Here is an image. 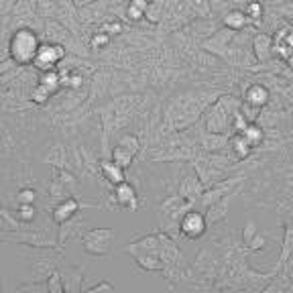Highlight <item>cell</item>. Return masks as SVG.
I'll list each match as a JSON object with an SVG mask.
<instances>
[{
	"mask_svg": "<svg viewBox=\"0 0 293 293\" xmlns=\"http://www.w3.org/2000/svg\"><path fill=\"white\" fill-rule=\"evenodd\" d=\"M132 259H134V263H136L140 269H144V271H151V273L161 271V273H163V269H165V263H163L161 255H136V257H132Z\"/></svg>",
	"mask_w": 293,
	"mask_h": 293,
	"instance_id": "2e32d148",
	"label": "cell"
},
{
	"mask_svg": "<svg viewBox=\"0 0 293 293\" xmlns=\"http://www.w3.org/2000/svg\"><path fill=\"white\" fill-rule=\"evenodd\" d=\"M191 208H193V202L187 200V198H183L181 193L179 195H171V198H167L165 202H161V206H159V218L161 220L165 218V224H161V230L175 238L177 232H181L179 222H181L183 214L187 210H191Z\"/></svg>",
	"mask_w": 293,
	"mask_h": 293,
	"instance_id": "7a4b0ae2",
	"label": "cell"
},
{
	"mask_svg": "<svg viewBox=\"0 0 293 293\" xmlns=\"http://www.w3.org/2000/svg\"><path fill=\"white\" fill-rule=\"evenodd\" d=\"M244 102L247 104H253L257 108H263L267 102H269V90L261 84H255L251 86L247 92H244Z\"/></svg>",
	"mask_w": 293,
	"mask_h": 293,
	"instance_id": "9a60e30c",
	"label": "cell"
},
{
	"mask_svg": "<svg viewBox=\"0 0 293 293\" xmlns=\"http://www.w3.org/2000/svg\"><path fill=\"white\" fill-rule=\"evenodd\" d=\"M226 142H228V136L226 134H220V132H208L206 136H204V140H202V146L208 151V153H218V151H222L224 146H226Z\"/></svg>",
	"mask_w": 293,
	"mask_h": 293,
	"instance_id": "ac0fdd59",
	"label": "cell"
},
{
	"mask_svg": "<svg viewBox=\"0 0 293 293\" xmlns=\"http://www.w3.org/2000/svg\"><path fill=\"white\" fill-rule=\"evenodd\" d=\"M287 65H289V67H291V69H293V53H291V55H289V59H287Z\"/></svg>",
	"mask_w": 293,
	"mask_h": 293,
	"instance_id": "b9f144b4",
	"label": "cell"
},
{
	"mask_svg": "<svg viewBox=\"0 0 293 293\" xmlns=\"http://www.w3.org/2000/svg\"><path fill=\"white\" fill-rule=\"evenodd\" d=\"M232 195H234V193H228V195H224L222 200H218L216 204H212L210 208H206V218H208V222L216 224V222H220V220H224V218L228 216V208H230Z\"/></svg>",
	"mask_w": 293,
	"mask_h": 293,
	"instance_id": "4fadbf2b",
	"label": "cell"
},
{
	"mask_svg": "<svg viewBox=\"0 0 293 293\" xmlns=\"http://www.w3.org/2000/svg\"><path fill=\"white\" fill-rule=\"evenodd\" d=\"M63 59H65V47L61 43L49 41V43H41L33 65L41 71H49V69H55V65H59Z\"/></svg>",
	"mask_w": 293,
	"mask_h": 293,
	"instance_id": "277c9868",
	"label": "cell"
},
{
	"mask_svg": "<svg viewBox=\"0 0 293 293\" xmlns=\"http://www.w3.org/2000/svg\"><path fill=\"white\" fill-rule=\"evenodd\" d=\"M41 86H45L51 94H57V90L61 88V74L55 71V69H49V71H43L41 80H39Z\"/></svg>",
	"mask_w": 293,
	"mask_h": 293,
	"instance_id": "d6986e66",
	"label": "cell"
},
{
	"mask_svg": "<svg viewBox=\"0 0 293 293\" xmlns=\"http://www.w3.org/2000/svg\"><path fill=\"white\" fill-rule=\"evenodd\" d=\"M146 19H151L153 23H157V21L161 19V7H159L157 3L149 5V9H146Z\"/></svg>",
	"mask_w": 293,
	"mask_h": 293,
	"instance_id": "d590c367",
	"label": "cell"
},
{
	"mask_svg": "<svg viewBox=\"0 0 293 293\" xmlns=\"http://www.w3.org/2000/svg\"><path fill=\"white\" fill-rule=\"evenodd\" d=\"M179 228H181V234L189 240H195V238H202L206 228H208V218L206 214L198 212V210H187L179 222Z\"/></svg>",
	"mask_w": 293,
	"mask_h": 293,
	"instance_id": "5b68a950",
	"label": "cell"
},
{
	"mask_svg": "<svg viewBox=\"0 0 293 293\" xmlns=\"http://www.w3.org/2000/svg\"><path fill=\"white\" fill-rule=\"evenodd\" d=\"M146 9H149L146 0H130V5L126 9V17L130 21H140L142 17H146Z\"/></svg>",
	"mask_w": 293,
	"mask_h": 293,
	"instance_id": "44dd1931",
	"label": "cell"
},
{
	"mask_svg": "<svg viewBox=\"0 0 293 293\" xmlns=\"http://www.w3.org/2000/svg\"><path fill=\"white\" fill-rule=\"evenodd\" d=\"M45 161L47 163H51V165H55V167H63L65 169V149L61 144H57V146H53L51 149V153H49L47 157H45Z\"/></svg>",
	"mask_w": 293,
	"mask_h": 293,
	"instance_id": "f1b7e54d",
	"label": "cell"
},
{
	"mask_svg": "<svg viewBox=\"0 0 293 293\" xmlns=\"http://www.w3.org/2000/svg\"><path fill=\"white\" fill-rule=\"evenodd\" d=\"M112 200L116 202L118 208H124V210H136V208H138V195H136V189H134L130 183H126V181L114 185Z\"/></svg>",
	"mask_w": 293,
	"mask_h": 293,
	"instance_id": "9c48e42d",
	"label": "cell"
},
{
	"mask_svg": "<svg viewBox=\"0 0 293 293\" xmlns=\"http://www.w3.org/2000/svg\"><path fill=\"white\" fill-rule=\"evenodd\" d=\"M128 255H161V232L157 234H146L138 240H132L124 249Z\"/></svg>",
	"mask_w": 293,
	"mask_h": 293,
	"instance_id": "8992f818",
	"label": "cell"
},
{
	"mask_svg": "<svg viewBox=\"0 0 293 293\" xmlns=\"http://www.w3.org/2000/svg\"><path fill=\"white\" fill-rule=\"evenodd\" d=\"M240 183V177H232V179H224V181H216L214 185L206 187L204 195H202V202L206 208H210L212 204H216L218 200H222L224 195L232 193V187Z\"/></svg>",
	"mask_w": 293,
	"mask_h": 293,
	"instance_id": "ba28073f",
	"label": "cell"
},
{
	"mask_svg": "<svg viewBox=\"0 0 293 293\" xmlns=\"http://www.w3.org/2000/svg\"><path fill=\"white\" fill-rule=\"evenodd\" d=\"M255 234H257V228H255L253 222H249L247 228H244V238H247V242H251V238H253Z\"/></svg>",
	"mask_w": 293,
	"mask_h": 293,
	"instance_id": "f35d334b",
	"label": "cell"
},
{
	"mask_svg": "<svg viewBox=\"0 0 293 293\" xmlns=\"http://www.w3.org/2000/svg\"><path fill=\"white\" fill-rule=\"evenodd\" d=\"M204 191H206V185L200 179V175H187L181 181V187H179V193L183 195V198L191 200V202L195 198H200V195H204Z\"/></svg>",
	"mask_w": 293,
	"mask_h": 293,
	"instance_id": "8fae6325",
	"label": "cell"
},
{
	"mask_svg": "<svg viewBox=\"0 0 293 293\" xmlns=\"http://www.w3.org/2000/svg\"><path fill=\"white\" fill-rule=\"evenodd\" d=\"M100 171L104 175V179L112 185H118L122 181H126V175H124V167H120L116 161H102L100 163Z\"/></svg>",
	"mask_w": 293,
	"mask_h": 293,
	"instance_id": "5bb4252c",
	"label": "cell"
},
{
	"mask_svg": "<svg viewBox=\"0 0 293 293\" xmlns=\"http://www.w3.org/2000/svg\"><path fill=\"white\" fill-rule=\"evenodd\" d=\"M291 255H293V226H289V228L285 230V238H283V253H281L279 267H281L283 263L287 265V261L291 259Z\"/></svg>",
	"mask_w": 293,
	"mask_h": 293,
	"instance_id": "484cf974",
	"label": "cell"
},
{
	"mask_svg": "<svg viewBox=\"0 0 293 293\" xmlns=\"http://www.w3.org/2000/svg\"><path fill=\"white\" fill-rule=\"evenodd\" d=\"M53 11H55V3H53V0H37V13L41 17L49 19Z\"/></svg>",
	"mask_w": 293,
	"mask_h": 293,
	"instance_id": "d6a6232c",
	"label": "cell"
},
{
	"mask_svg": "<svg viewBox=\"0 0 293 293\" xmlns=\"http://www.w3.org/2000/svg\"><path fill=\"white\" fill-rule=\"evenodd\" d=\"M244 13H247L253 21H257V19H261V17H263V5L255 0V3H251V5L247 7V11H244Z\"/></svg>",
	"mask_w": 293,
	"mask_h": 293,
	"instance_id": "836d02e7",
	"label": "cell"
},
{
	"mask_svg": "<svg viewBox=\"0 0 293 293\" xmlns=\"http://www.w3.org/2000/svg\"><path fill=\"white\" fill-rule=\"evenodd\" d=\"M242 134L247 136V140H249L253 146H259V144L263 142V138H265V132H263V128H261V126H257V124H253V122H251L247 128L242 130Z\"/></svg>",
	"mask_w": 293,
	"mask_h": 293,
	"instance_id": "4316f807",
	"label": "cell"
},
{
	"mask_svg": "<svg viewBox=\"0 0 293 293\" xmlns=\"http://www.w3.org/2000/svg\"><path fill=\"white\" fill-rule=\"evenodd\" d=\"M291 279H293V275H291Z\"/></svg>",
	"mask_w": 293,
	"mask_h": 293,
	"instance_id": "7bdbcfd3",
	"label": "cell"
},
{
	"mask_svg": "<svg viewBox=\"0 0 293 293\" xmlns=\"http://www.w3.org/2000/svg\"><path fill=\"white\" fill-rule=\"evenodd\" d=\"M15 216H17L19 222L31 224L37 218V208H35V204H19L17 210H15Z\"/></svg>",
	"mask_w": 293,
	"mask_h": 293,
	"instance_id": "603a6c76",
	"label": "cell"
},
{
	"mask_svg": "<svg viewBox=\"0 0 293 293\" xmlns=\"http://www.w3.org/2000/svg\"><path fill=\"white\" fill-rule=\"evenodd\" d=\"M47 293H61L65 291V283H63V277L59 271H53L51 275L47 277Z\"/></svg>",
	"mask_w": 293,
	"mask_h": 293,
	"instance_id": "83f0119b",
	"label": "cell"
},
{
	"mask_svg": "<svg viewBox=\"0 0 293 293\" xmlns=\"http://www.w3.org/2000/svg\"><path fill=\"white\" fill-rule=\"evenodd\" d=\"M39 47H41V41L35 31L19 29L13 33V37L9 41V53L17 65H33Z\"/></svg>",
	"mask_w": 293,
	"mask_h": 293,
	"instance_id": "6da1fadb",
	"label": "cell"
},
{
	"mask_svg": "<svg viewBox=\"0 0 293 293\" xmlns=\"http://www.w3.org/2000/svg\"><path fill=\"white\" fill-rule=\"evenodd\" d=\"M118 144H120V146H124V149H126V151H130L132 155H136V153L140 151V142H138V138H136L134 134H124V136H120Z\"/></svg>",
	"mask_w": 293,
	"mask_h": 293,
	"instance_id": "f546056e",
	"label": "cell"
},
{
	"mask_svg": "<svg viewBox=\"0 0 293 293\" xmlns=\"http://www.w3.org/2000/svg\"><path fill=\"white\" fill-rule=\"evenodd\" d=\"M37 11V0H19V5L15 7L17 17L21 19H33Z\"/></svg>",
	"mask_w": 293,
	"mask_h": 293,
	"instance_id": "d4e9b609",
	"label": "cell"
},
{
	"mask_svg": "<svg viewBox=\"0 0 293 293\" xmlns=\"http://www.w3.org/2000/svg\"><path fill=\"white\" fill-rule=\"evenodd\" d=\"M253 51L259 61H269L273 55V39L265 33H259L253 41Z\"/></svg>",
	"mask_w": 293,
	"mask_h": 293,
	"instance_id": "7c38bea8",
	"label": "cell"
},
{
	"mask_svg": "<svg viewBox=\"0 0 293 293\" xmlns=\"http://www.w3.org/2000/svg\"><path fill=\"white\" fill-rule=\"evenodd\" d=\"M285 43L293 49V31H291V29H289V33H287V37H285Z\"/></svg>",
	"mask_w": 293,
	"mask_h": 293,
	"instance_id": "60d3db41",
	"label": "cell"
},
{
	"mask_svg": "<svg viewBox=\"0 0 293 293\" xmlns=\"http://www.w3.org/2000/svg\"><path fill=\"white\" fill-rule=\"evenodd\" d=\"M230 146H232V151H234V155H236V159L238 161H242V159H247L249 155H251V151L255 149V146L247 140V136H244L242 132H236L234 136H232V140H230Z\"/></svg>",
	"mask_w": 293,
	"mask_h": 293,
	"instance_id": "e0dca14e",
	"label": "cell"
},
{
	"mask_svg": "<svg viewBox=\"0 0 293 293\" xmlns=\"http://www.w3.org/2000/svg\"><path fill=\"white\" fill-rule=\"evenodd\" d=\"M82 279H84V271L82 269H69L67 275L63 277L65 283V291H82Z\"/></svg>",
	"mask_w": 293,
	"mask_h": 293,
	"instance_id": "ffe728a7",
	"label": "cell"
},
{
	"mask_svg": "<svg viewBox=\"0 0 293 293\" xmlns=\"http://www.w3.org/2000/svg\"><path fill=\"white\" fill-rule=\"evenodd\" d=\"M132 159H134V155L130 153V151H126L124 146H120V144H116L114 146V151H112V161H116L120 167H130L132 165Z\"/></svg>",
	"mask_w": 293,
	"mask_h": 293,
	"instance_id": "cb8c5ba5",
	"label": "cell"
},
{
	"mask_svg": "<svg viewBox=\"0 0 293 293\" xmlns=\"http://www.w3.org/2000/svg\"><path fill=\"white\" fill-rule=\"evenodd\" d=\"M5 240H11V242H21V244H29V247H57L53 240H49L45 234L41 232H25V234H11V232H5L3 234Z\"/></svg>",
	"mask_w": 293,
	"mask_h": 293,
	"instance_id": "30bf717a",
	"label": "cell"
},
{
	"mask_svg": "<svg viewBox=\"0 0 293 293\" xmlns=\"http://www.w3.org/2000/svg\"><path fill=\"white\" fill-rule=\"evenodd\" d=\"M112 289H114V283H110V281H98L92 287H88L86 291L88 293H96V291H112Z\"/></svg>",
	"mask_w": 293,
	"mask_h": 293,
	"instance_id": "e575fe53",
	"label": "cell"
},
{
	"mask_svg": "<svg viewBox=\"0 0 293 293\" xmlns=\"http://www.w3.org/2000/svg\"><path fill=\"white\" fill-rule=\"evenodd\" d=\"M104 31H110V33H120V31H122V27H120L118 23H112V25H106V27H104Z\"/></svg>",
	"mask_w": 293,
	"mask_h": 293,
	"instance_id": "ab89813d",
	"label": "cell"
},
{
	"mask_svg": "<svg viewBox=\"0 0 293 293\" xmlns=\"http://www.w3.org/2000/svg\"><path fill=\"white\" fill-rule=\"evenodd\" d=\"M249 15L247 13H240V11H232L228 17H226V27L232 29V31H242L249 23Z\"/></svg>",
	"mask_w": 293,
	"mask_h": 293,
	"instance_id": "7402d4cb",
	"label": "cell"
},
{
	"mask_svg": "<svg viewBox=\"0 0 293 293\" xmlns=\"http://www.w3.org/2000/svg\"><path fill=\"white\" fill-rule=\"evenodd\" d=\"M35 200H37V191L33 187L19 189V193H17V202L19 204H35Z\"/></svg>",
	"mask_w": 293,
	"mask_h": 293,
	"instance_id": "1f68e13d",
	"label": "cell"
},
{
	"mask_svg": "<svg viewBox=\"0 0 293 293\" xmlns=\"http://www.w3.org/2000/svg\"><path fill=\"white\" fill-rule=\"evenodd\" d=\"M116 232L112 228H90L82 232V247L92 257H106L112 251Z\"/></svg>",
	"mask_w": 293,
	"mask_h": 293,
	"instance_id": "3957f363",
	"label": "cell"
},
{
	"mask_svg": "<svg viewBox=\"0 0 293 293\" xmlns=\"http://www.w3.org/2000/svg\"><path fill=\"white\" fill-rule=\"evenodd\" d=\"M108 43V33L104 31V33H98L94 39H92V47L94 49H98V47H104Z\"/></svg>",
	"mask_w": 293,
	"mask_h": 293,
	"instance_id": "8d00e7d4",
	"label": "cell"
},
{
	"mask_svg": "<svg viewBox=\"0 0 293 293\" xmlns=\"http://www.w3.org/2000/svg\"><path fill=\"white\" fill-rule=\"evenodd\" d=\"M17 5H19V0H3V13H5V15L13 13Z\"/></svg>",
	"mask_w": 293,
	"mask_h": 293,
	"instance_id": "74e56055",
	"label": "cell"
},
{
	"mask_svg": "<svg viewBox=\"0 0 293 293\" xmlns=\"http://www.w3.org/2000/svg\"><path fill=\"white\" fill-rule=\"evenodd\" d=\"M51 96H53V94L49 92L45 86H41V84H37V86H35V90L31 92V98H33V102H35V104H45V102H47Z\"/></svg>",
	"mask_w": 293,
	"mask_h": 293,
	"instance_id": "4dcf8cb0",
	"label": "cell"
},
{
	"mask_svg": "<svg viewBox=\"0 0 293 293\" xmlns=\"http://www.w3.org/2000/svg\"><path fill=\"white\" fill-rule=\"evenodd\" d=\"M80 210H82V202L76 198V195H67V198H63V200H59V202L55 204L51 218H53V222H55L57 226H61V224H65L67 220H71L74 216H78Z\"/></svg>",
	"mask_w": 293,
	"mask_h": 293,
	"instance_id": "52a82bcc",
	"label": "cell"
}]
</instances>
